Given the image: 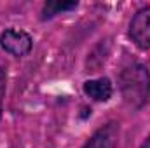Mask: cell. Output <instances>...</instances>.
<instances>
[{
  "mask_svg": "<svg viewBox=\"0 0 150 148\" xmlns=\"http://www.w3.org/2000/svg\"><path fill=\"white\" fill-rule=\"evenodd\" d=\"M119 89L124 103L134 110L147 105L150 98V72L142 63H133L122 70L119 77Z\"/></svg>",
  "mask_w": 150,
  "mask_h": 148,
  "instance_id": "cell-1",
  "label": "cell"
},
{
  "mask_svg": "<svg viewBox=\"0 0 150 148\" xmlns=\"http://www.w3.org/2000/svg\"><path fill=\"white\" fill-rule=\"evenodd\" d=\"M0 47L5 52H9L11 56L23 58V56L30 54V51L33 47V38H32V35L28 32H25V30L7 28L0 35Z\"/></svg>",
  "mask_w": 150,
  "mask_h": 148,
  "instance_id": "cell-2",
  "label": "cell"
},
{
  "mask_svg": "<svg viewBox=\"0 0 150 148\" xmlns=\"http://www.w3.org/2000/svg\"><path fill=\"white\" fill-rule=\"evenodd\" d=\"M129 38L133 44L142 49H150V5L142 7L134 12V16L129 21Z\"/></svg>",
  "mask_w": 150,
  "mask_h": 148,
  "instance_id": "cell-3",
  "label": "cell"
},
{
  "mask_svg": "<svg viewBox=\"0 0 150 148\" xmlns=\"http://www.w3.org/2000/svg\"><path fill=\"white\" fill-rule=\"evenodd\" d=\"M119 141V124L108 122L100 127L84 145L82 148H115Z\"/></svg>",
  "mask_w": 150,
  "mask_h": 148,
  "instance_id": "cell-4",
  "label": "cell"
},
{
  "mask_svg": "<svg viewBox=\"0 0 150 148\" xmlns=\"http://www.w3.org/2000/svg\"><path fill=\"white\" fill-rule=\"evenodd\" d=\"M82 89H84V94L87 98H91L93 101H98V103L108 101L113 94V85L110 82V78H107V77L86 80Z\"/></svg>",
  "mask_w": 150,
  "mask_h": 148,
  "instance_id": "cell-5",
  "label": "cell"
},
{
  "mask_svg": "<svg viewBox=\"0 0 150 148\" xmlns=\"http://www.w3.org/2000/svg\"><path fill=\"white\" fill-rule=\"evenodd\" d=\"M77 5H79V2H59V0L45 2L42 7V19H51L58 14L74 11V9H77Z\"/></svg>",
  "mask_w": 150,
  "mask_h": 148,
  "instance_id": "cell-6",
  "label": "cell"
},
{
  "mask_svg": "<svg viewBox=\"0 0 150 148\" xmlns=\"http://www.w3.org/2000/svg\"><path fill=\"white\" fill-rule=\"evenodd\" d=\"M5 80L7 73L4 68H0V118H2V111H4V96H5Z\"/></svg>",
  "mask_w": 150,
  "mask_h": 148,
  "instance_id": "cell-7",
  "label": "cell"
},
{
  "mask_svg": "<svg viewBox=\"0 0 150 148\" xmlns=\"http://www.w3.org/2000/svg\"><path fill=\"white\" fill-rule=\"evenodd\" d=\"M140 148H150V136L145 140V141H143V145H142Z\"/></svg>",
  "mask_w": 150,
  "mask_h": 148,
  "instance_id": "cell-8",
  "label": "cell"
}]
</instances>
